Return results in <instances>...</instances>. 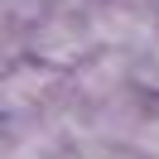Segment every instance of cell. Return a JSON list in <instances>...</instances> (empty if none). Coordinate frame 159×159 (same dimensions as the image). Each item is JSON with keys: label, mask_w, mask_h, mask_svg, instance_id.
<instances>
[{"label": "cell", "mask_w": 159, "mask_h": 159, "mask_svg": "<svg viewBox=\"0 0 159 159\" xmlns=\"http://www.w3.org/2000/svg\"><path fill=\"white\" fill-rule=\"evenodd\" d=\"M92 29L101 48H120L145 58L159 43V5L154 0H87Z\"/></svg>", "instance_id": "cell-2"}, {"label": "cell", "mask_w": 159, "mask_h": 159, "mask_svg": "<svg viewBox=\"0 0 159 159\" xmlns=\"http://www.w3.org/2000/svg\"><path fill=\"white\" fill-rule=\"evenodd\" d=\"M24 48H29V58L48 63V68H58V72L82 68V63L101 48V43H97V29H92L87 0H77V5H72V0L53 5V10L24 34Z\"/></svg>", "instance_id": "cell-1"}]
</instances>
